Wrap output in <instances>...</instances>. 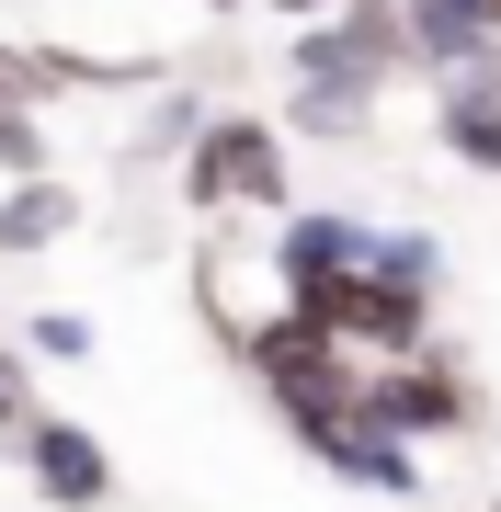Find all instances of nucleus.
<instances>
[{"mask_svg":"<svg viewBox=\"0 0 501 512\" xmlns=\"http://www.w3.org/2000/svg\"><path fill=\"white\" fill-rule=\"evenodd\" d=\"M365 274H388L410 296H445V239H433L422 217H376V262H365Z\"/></svg>","mask_w":501,"mask_h":512,"instance_id":"9d476101","label":"nucleus"},{"mask_svg":"<svg viewBox=\"0 0 501 512\" xmlns=\"http://www.w3.org/2000/svg\"><path fill=\"white\" fill-rule=\"evenodd\" d=\"M35 171H57V126L23 92H0V183H35Z\"/></svg>","mask_w":501,"mask_h":512,"instance_id":"9b49d317","label":"nucleus"},{"mask_svg":"<svg viewBox=\"0 0 501 512\" xmlns=\"http://www.w3.org/2000/svg\"><path fill=\"white\" fill-rule=\"evenodd\" d=\"M194 12H217V23H228V12H240V0H194Z\"/></svg>","mask_w":501,"mask_h":512,"instance_id":"2eb2a0df","label":"nucleus"},{"mask_svg":"<svg viewBox=\"0 0 501 512\" xmlns=\"http://www.w3.org/2000/svg\"><path fill=\"white\" fill-rule=\"evenodd\" d=\"M23 353H35V365H92V319L80 308H35L23 319Z\"/></svg>","mask_w":501,"mask_h":512,"instance_id":"f8f14e48","label":"nucleus"},{"mask_svg":"<svg viewBox=\"0 0 501 512\" xmlns=\"http://www.w3.org/2000/svg\"><path fill=\"white\" fill-rule=\"evenodd\" d=\"M183 205H194V217H297V160H285V126H274V114L217 103V126H205L194 160H183Z\"/></svg>","mask_w":501,"mask_h":512,"instance_id":"f257e3e1","label":"nucleus"},{"mask_svg":"<svg viewBox=\"0 0 501 512\" xmlns=\"http://www.w3.org/2000/svg\"><path fill=\"white\" fill-rule=\"evenodd\" d=\"M433 137H445L456 171H490V183H501V46L433 80Z\"/></svg>","mask_w":501,"mask_h":512,"instance_id":"423d86ee","label":"nucleus"},{"mask_svg":"<svg viewBox=\"0 0 501 512\" xmlns=\"http://www.w3.org/2000/svg\"><path fill=\"white\" fill-rule=\"evenodd\" d=\"M69 228H80V183L69 171H35V183L0 194V251H57Z\"/></svg>","mask_w":501,"mask_h":512,"instance_id":"1a4fd4ad","label":"nucleus"},{"mask_svg":"<svg viewBox=\"0 0 501 512\" xmlns=\"http://www.w3.org/2000/svg\"><path fill=\"white\" fill-rule=\"evenodd\" d=\"M365 421L399 444H456V433H490L479 410V376L456 353H399V365H365Z\"/></svg>","mask_w":501,"mask_h":512,"instance_id":"7ed1b4c3","label":"nucleus"},{"mask_svg":"<svg viewBox=\"0 0 501 512\" xmlns=\"http://www.w3.org/2000/svg\"><path fill=\"white\" fill-rule=\"evenodd\" d=\"M365 262H376V217H353V205H297V217H274V296L365 274Z\"/></svg>","mask_w":501,"mask_h":512,"instance_id":"39448f33","label":"nucleus"},{"mask_svg":"<svg viewBox=\"0 0 501 512\" xmlns=\"http://www.w3.org/2000/svg\"><path fill=\"white\" fill-rule=\"evenodd\" d=\"M490 512H501V501H490Z\"/></svg>","mask_w":501,"mask_h":512,"instance_id":"dca6fc26","label":"nucleus"},{"mask_svg":"<svg viewBox=\"0 0 501 512\" xmlns=\"http://www.w3.org/2000/svg\"><path fill=\"white\" fill-rule=\"evenodd\" d=\"M262 12H274V23H331L342 0H262Z\"/></svg>","mask_w":501,"mask_h":512,"instance_id":"4468645a","label":"nucleus"},{"mask_svg":"<svg viewBox=\"0 0 501 512\" xmlns=\"http://www.w3.org/2000/svg\"><path fill=\"white\" fill-rule=\"evenodd\" d=\"M285 308H308L353 365H399V353H433V296H410L388 274H331V285H297Z\"/></svg>","mask_w":501,"mask_h":512,"instance_id":"f03ea898","label":"nucleus"},{"mask_svg":"<svg viewBox=\"0 0 501 512\" xmlns=\"http://www.w3.org/2000/svg\"><path fill=\"white\" fill-rule=\"evenodd\" d=\"M12 456H23V478H35L46 512H103L114 501V444L92 433V421H69V410H35Z\"/></svg>","mask_w":501,"mask_h":512,"instance_id":"20e7f679","label":"nucleus"},{"mask_svg":"<svg viewBox=\"0 0 501 512\" xmlns=\"http://www.w3.org/2000/svg\"><path fill=\"white\" fill-rule=\"evenodd\" d=\"M205 126H217V103H205L194 80H160V92L126 114V137H114V171H126V183H149V171H183Z\"/></svg>","mask_w":501,"mask_h":512,"instance_id":"6e6552de","label":"nucleus"},{"mask_svg":"<svg viewBox=\"0 0 501 512\" xmlns=\"http://www.w3.org/2000/svg\"><path fill=\"white\" fill-rule=\"evenodd\" d=\"M308 456L331 467L342 490H376V501H422V490H433V478H422V444L376 433L365 410H353V421H319V433H308Z\"/></svg>","mask_w":501,"mask_h":512,"instance_id":"0eeeda50","label":"nucleus"},{"mask_svg":"<svg viewBox=\"0 0 501 512\" xmlns=\"http://www.w3.org/2000/svg\"><path fill=\"white\" fill-rule=\"evenodd\" d=\"M46 399H35V353L23 342H0V444H23V421H35Z\"/></svg>","mask_w":501,"mask_h":512,"instance_id":"ddd939ff","label":"nucleus"}]
</instances>
